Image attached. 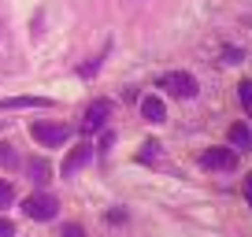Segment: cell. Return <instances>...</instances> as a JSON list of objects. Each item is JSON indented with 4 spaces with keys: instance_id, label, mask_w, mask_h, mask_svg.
I'll return each mask as SVG.
<instances>
[{
    "instance_id": "cell-1",
    "label": "cell",
    "mask_w": 252,
    "mask_h": 237,
    "mask_svg": "<svg viewBox=\"0 0 252 237\" xmlns=\"http://www.w3.org/2000/svg\"><path fill=\"white\" fill-rule=\"evenodd\" d=\"M30 137L45 148H56V145H67L71 130L63 126V122H30Z\"/></svg>"
},
{
    "instance_id": "cell-2",
    "label": "cell",
    "mask_w": 252,
    "mask_h": 237,
    "mask_svg": "<svg viewBox=\"0 0 252 237\" xmlns=\"http://www.w3.org/2000/svg\"><path fill=\"white\" fill-rule=\"evenodd\" d=\"M159 89H167L171 96H182V100H193L197 96V78L186 74V71H171V74L159 78Z\"/></svg>"
},
{
    "instance_id": "cell-3",
    "label": "cell",
    "mask_w": 252,
    "mask_h": 237,
    "mask_svg": "<svg viewBox=\"0 0 252 237\" xmlns=\"http://www.w3.org/2000/svg\"><path fill=\"white\" fill-rule=\"evenodd\" d=\"M56 197L52 193H33V197H26L23 200V211H26V219H37V222H48V219H56Z\"/></svg>"
},
{
    "instance_id": "cell-4",
    "label": "cell",
    "mask_w": 252,
    "mask_h": 237,
    "mask_svg": "<svg viewBox=\"0 0 252 237\" xmlns=\"http://www.w3.org/2000/svg\"><path fill=\"white\" fill-rule=\"evenodd\" d=\"M200 167H204V171H234L237 152L234 148H208L204 156H200Z\"/></svg>"
},
{
    "instance_id": "cell-5",
    "label": "cell",
    "mask_w": 252,
    "mask_h": 237,
    "mask_svg": "<svg viewBox=\"0 0 252 237\" xmlns=\"http://www.w3.org/2000/svg\"><path fill=\"white\" fill-rule=\"evenodd\" d=\"M108 115H111V104H108V100L89 104V108H86V118H82V130H86V134H96V130H104Z\"/></svg>"
},
{
    "instance_id": "cell-6",
    "label": "cell",
    "mask_w": 252,
    "mask_h": 237,
    "mask_svg": "<svg viewBox=\"0 0 252 237\" xmlns=\"http://www.w3.org/2000/svg\"><path fill=\"white\" fill-rule=\"evenodd\" d=\"M23 108H52L48 96H4L0 111H23Z\"/></svg>"
},
{
    "instance_id": "cell-7",
    "label": "cell",
    "mask_w": 252,
    "mask_h": 237,
    "mask_svg": "<svg viewBox=\"0 0 252 237\" xmlns=\"http://www.w3.org/2000/svg\"><path fill=\"white\" fill-rule=\"evenodd\" d=\"M226 137H230V148L234 152H252V130L245 126V122H234V126L226 130Z\"/></svg>"
},
{
    "instance_id": "cell-8",
    "label": "cell",
    "mask_w": 252,
    "mask_h": 237,
    "mask_svg": "<svg viewBox=\"0 0 252 237\" xmlns=\"http://www.w3.org/2000/svg\"><path fill=\"white\" fill-rule=\"evenodd\" d=\"M89 156H93V145H74V148H71V156L63 159V178H71V174L78 171V167L86 163Z\"/></svg>"
},
{
    "instance_id": "cell-9",
    "label": "cell",
    "mask_w": 252,
    "mask_h": 237,
    "mask_svg": "<svg viewBox=\"0 0 252 237\" xmlns=\"http://www.w3.org/2000/svg\"><path fill=\"white\" fill-rule=\"evenodd\" d=\"M141 115L149 122H167V108H163L159 96H141Z\"/></svg>"
},
{
    "instance_id": "cell-10",
    "label": "cell",
    "mask_w": 252,
    "mask_h": 237,
    "mask_svg": "<svg viewBox=\"0 0 252 237\" xmlns=\"http://www.w3.org/2000/svg\"><path fill=\"white\" fill-rule=\"evenodd\" d=\"M26 174H30V182H33V185H45V182H48V174H52V167H48L45 159H30Z\"/></svg>"
},
{
    "instance_id": "cell-11",
    "label": "cell",
    "mask_w": 252,
    "mask_h": 237,
    "mask_svg": "<svg viewBox=\"0 0 252 237\" xmlns=\"http://www.w3.org/2000/svg\"><path fill=\"white\" fill-rule=\"evenodd\" d=\"M159 156H163V145H159V141H145L141 152H137V159H141V163H156Z\"/></svg>"
},
{
    "instance_id": "cell-12",
    "label": "cell",
    "mask_w": 252,
    "mask_h": 237,
    "mask_svg": "<svg viewBox=\"0 0 252 237\" xmlns=\"http://www.w3.org/2000/svg\"><path fill=\"white\" fill-rule=\"evenodd\" d=\"M237 96H241V104H245V115L252 118V78H245L241 86H237Z\"/></svg>"
},
{
    "instance_id": "cell-13",
    "label": "cell",
    "mask_w": 252,
    "mask_h": 237,
    "mask_svg": "<svg viewBox=\"0 0 252 237\" xmlns=\"http://www.w3.org/2000/svg\"><path fill=\"white\" fill-rule=\"evenodd\" d=\"M0 167H8V171H15V167H19V156H15V148L0 145Z\"/></svg>"
},
{
    "instance_id": "cell-14",
    "label": "cell",
    "mask_w": 252,
    "mask_h": 237,
    "mask_svg": "<svg viewBox=\"0 0 252 237\" xmlns=\"http://www.w3.org/2000/svg\"><path fill=\"white\" fill-rule=\"evenodd\" d=\"M11 197H15L11 182H4V178H0V207H8V204H11Z\"/></svg>"
},
{
    "instance_id": "cell-15",
    "label": "cell",
    "mask_w": 252,
    "mask_h": 237,
    "mask_svg": "<svg viewBox=\"0 0 252 237\" xmlns=\"http://www.w3.org/2000/svg\"><path fill=\"white\" fill-rule=\"evenodd\" d=\"M0 237H15V222L0 215Z\"/></svg>"
},
{
    "instance_id": "cell-16",
    "label": "cell",
    "mask_w": 252,
    "mask_h": 237,
    "mask_svg": "<svg viewBox=\"0 0 252 237\" xmlns=\"http://www.w3.org/2000/svg\"><path fill=\"white\" fill-rule=\"evenodd\" d=\"M63 237H86V230H82L78 222H67V226H63Z\"/></svg>"
},
{
    "instance_id": "cell-17",
    "label": "cell",
    "mask_w": 252,
    "mask_h": 237,
    "mask_svg": "<svg viewBox=\"0 0 252 237\" xmlns=\"http://www.w3.org/2000/svg\"><path fill=\"white\" fill-rule=\"evenodd\" d=\"M111 145H115V137H111V134H104V137H100V145H96V152H100V156H104V152H108Z\"/></svg>"
},
{
    "instance_id": "cell-18",
    "label": "cell",
    "mask_w": 252,
    "mask_h": 237,
    "mask_svg": "<svg viewBox=\"0 0 252 237\" xmlns=\"http://www.w3.org/2000/svg\"><path fill=\"white\" fill-rule=\"evenodd\" d=\"M222 56H226V63H241V59H245V56L237 52V48H226V52H222Z\"/></svg>"
},
{
    "instance_id": "cell-19",
    "label": "cell",
    "mask_w": 252,
    "mask_h": 237,
    "mask_svg": "<svg viewBox=\"0 0 252 237\" xmlns=\"http://www.w3.org/2000/svg\"><path fill=\"white\" fill-rule=\"evenodd\" d=\"M245 200H249V207H252V171L245 174Z\"/></svg>"
}]
</instances>
